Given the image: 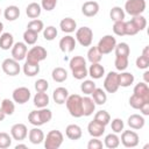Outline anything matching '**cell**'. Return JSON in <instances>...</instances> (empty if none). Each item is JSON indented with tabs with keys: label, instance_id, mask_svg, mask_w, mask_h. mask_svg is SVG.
<instances>
[{
	"label": "cell",
	"instance_id": "cell-4",
	"mask_svg": "<svg viewBox=\"0 0 149 149\" xmlns=\"http://www.w3.org/2000/svg\"><path fill=\"white\" fill-rule=\"evenodd\" d=\"M146 7H147L146 0H127L123 10L130 16H135V15H141L146 10Z\"/></svg>",
	"mask_w": 149,
	"mask_h": 149
},
{
	"label": "cell",
	"instance_id": "cell-41",
	"mask_svg": "<svg viewBox=\"0 0 149 149\" xmlns=\"http://www.w3.org/2000/svg\"><path fill=\"white\" fill-rule=\"evenodd\" d=\"M95 87H97V86H95V83L93 81V79H86V80H84V81L80 84V91H81L84 94H86V95L91 94V93L94 91Z\"/></svg>",
	"mask_w": 149,
	"mask_h": 149
},
{
	"label": "cell",
	"instance_id": "cell-6",
	"mask_svg": "<svg viewBox=\"0 0 149 149\" xmlns=\"http://www.w3.org/2000/svg\"><path fill=\"white\" fill-rule=\"evenodd\" d=\"M119 87V73L115 71H109L104 79V90L107 93H115Z\"/></svg>",
	"mask_w": 149,
	"mask_h": 149
},
{
	"label": "cell",
	"instance_id": "cell-49",
	"mask_svg": "<svg viewBox=\"0 0 149 149\" xmlns=\"http://www.w3.org/2000/svg\"><path fill=\"white\" fill-rule=\"evenodd\" d=\"M12 140H13V137L8 133L1 132L0 133V149L9 148L10 144H12Z\"/></svg>",
	"mask_w": 149,
	"mask_h": 149
},
{
	"label": "cell",
	"instance_id": "cell-44",
	"mask_svg": "<svg viewBox=\"0 0 149 149\" xmlns=\"http://www.w3.org/2000/svg\"><path fill=\"white\" fill-rule=\"evenodd\" d=\"M128 57H125V56H115V61H114V65H115V69L118 71H125L127 68H128Z\"/></svg>",
	"mask_w": 149,
	"mask_h": 149
},
{
	"label": "cell",
	"instance_id": "cell-27",
	"mask_svg": "<svg viewBox=\"0 0 149 149\" xmlns=\"http://www.w3.org/2000/svg\"><path fill=\"white\" fill-rule=\"evenodd\" d=\"M92 94V99L95 102V105H104L107 101V93L105 90L100 88V87H95L94 91L91 93Z\"/></svg>",
	"mask_w": 149,
	"mask_h": 149
},
{
	"label": "cell",
	"instance_id": "cell-26",
	"mask_svg": "<svg viewBox=\"0 0 149 149\" xmlns=\"http://www.w3.org/2000/svg\"><path fill=\"white\" fill-rule=\"evenodd\" d=\"M95 111V102L91 97L83 98V116H90Z\"/></svg>",
	"mask_w": 149,
	"mask_h": 149
},
{
	"label": "cell",
	"instance_id": "cell-11",
	"mask_svg": "<svg viewBox=\"0 0 149 149\" xmlns=\"http://www.w3.org/2000/svg\"><path fill=\"white\" fill-rule=\"evenodd\" d=\"M31 97V93H30V90L28 87H24V86H20V87H16L13 93H12V98H13V101L19 104V105H23L26 102H28V100L30 99Z\"/></svg>",
	"mask_w": 149,
	"mask_h": 149
},
{
	"label": "cell",
	"instance_id": "cell-43",
	"mask_svg": "<svg viewBox=\"0 0 149 149\" xmlns=\"http://www.w3.org/2000/svg\"><path fill=\"white\" fill-rule=\"evenodd\" d=\"M42 31H43V37L45 41H54L58 34L56 27H54V26H48L47 28H43Z\"/></svg>",
	"mask_w": 149,
	"mask_h": 149
},
{
	"label": "cell",
	"instance_id": "cell-50",
	"mask_svg": "<svg viewBox=\"0 0 149 149\" xmlns=\"http://www.w3.org/2000/svg\"><path fill=\"white\" fill-rule=\"evenodd\" d=\"M71 72H72L73 78L74 79H78V80H83L86 76H88V71H87V68L86 66H81V68L71 70Z\"/></svg>",
	"mask_w": 149,
	"mask_h": 149
},
{
	"label": "cell",
	"instance_id": "cell-58",
	"mask_svg": "<svg viewBox=\"0 0 149 149\" xmlns=\"http://www.w3.org/2000/svg\"><path fill=\"white\" fill-rule=\"evenodd\" d=\"M143 78H144V83L148 84V83H149V71H146V72L143 73Z\"/></svg>",
	"mask_w": 149,
	"mask_h": 149
},
{
	"label": "cell",
	"instance_id": "cell-10",
	"mask_svg": "<svg viewBox=\"0 0 149 149\" xmlns=\"http://www.w3.org/2000/svg\"><path fill=\"white\" fill-rule=\"evenodd\" d=\"M120 142L126 148H134L139 144L140 137H139L137 133L134 132V130H122Z\"/></svg>",
	"mask_w": 149,
	"mask_h": 149
},
{
	"label": "cell",
	"instance_id": "cell-33",
	"mask_svg": "<svg viewBox=\"0 0 149 149\" xmlns=\"http://www.w3.org/2000/svg\"><path fill=\"white\" fill-rule=\"evenodd\" d=\"M51 77L56 83H63V81H65L68 79V72H66V70L64 68L57 66V68H55L52 70Z\"/></svg>",
	"mask_w": 149,
	"mask_h": 149
},
{
	"label": "cell",
	"instance_id": "cell-9",
	"mask_svg": "<svg viewBox=\"0 0 149 149\" xmlns=\"http://www.w3.org/2000/svg\"><path fill=\"white\" fill-rule=\"evenodd\" d=\"M1 69H2V71H3L6 74H8V76H10V77L17 76V74L20 73V71H21V66H20L19 62L15 61L13 57H12V58H6V59H3L2 64H1Z\"/></svg>",
	"mask_w": 149,
	"mask_h": 149
},
{
	"label": "cell",
	"instance_id": "cell-57",
	"mask_svg": "<svg viewBox=\"0 0 149 149\" xmlns=\"http://www.w3.org/2000/svg\"><path fill=\"white\" fill-rule=\"evenodd\" d=\"M141 55H142V56H144V57H149V47H148V45L143 48V50H142V54H141Z\"/></svg>",
	"mask_w": 149,
	"mask_h": 149
},
{
	"label": "cell",
	"instance_id": "cell-17",
	"mask_svg": "<svg viewBox=\"0 0 149 149\" xmlns=\"http://www.w3.org/2000/svg\"><path fill=\"white\" fill-rule=\"evenodd\" d=\"M65 135L68 139L72 140V141H76V140H79L83 135V130L81 128L76 125V123H71L69 126H66L65 128Z\"/></svg>",
	"mask_w": 149,
	"mask_h": 149
},
{
	"label": "cell",
	"instance_id": "cell-39",
	"mask_svg": "<svg viewBox=\"0 0 149 149\" xmlns=\"http://www.w3.org/2000/svg\"><path fill=\"white\" fill-rule=\"evenodd\" d=\"M37 38H38V34L30 29H26V31L23 33V41L27 45H34L37 42Z\"/></svg>",
	"mask_w": 149,
	"mask_h": 149
},
{
	"label": "cell",
	"instance_id": "cell-5",
	"mask_svg": "<svg viewBox=\"0 0 149 149\" xmlns=\"http://www.w3.org/2000/svg\"><path fill=\"white\" fill-rule=\"evenodd\" d=\"M76 41L81 47H90L93 41V31L90 27H80L76 29Z\"/></svg>",
	"mask_w": 149,
	"mask_h": 149
},
{
	"label": "cell",
	"instance_id": "cell-14",
	"mask_svg": "<svg viewBox=\"0 0 149 149\" xmlns=\"http://www.w3.org/2000/svg\"><path fill=\"white\" fill-rule=\"evenodd\" d=\"M76 43H77V41H76V38L73 36L66 35V36H64V37H62L59 40L58 45H59L61 51H63L65 54H69V52H72L74 50Z\"/></svg>",
	"mask_w": 149,
	"mask_h": 149
},
{
	"label": "cell",
	"instance_id": "cell-52",
	"mask_svg": "<svg viewBox=\"0 0 149 149\" xmlns=\"http://www.w3.org/2000/svg\"><path fill=\"white\" fill-rule=\"evenodd\" d=\"M136 66L141 70H147L149 68V57H144V56H139L136 58Z\"/></svg>",
	"mask_w": 149,
	"mask_h": 149
},
{
	"label": "cell",
	"instance_id": "cell-34",
	"mask_svg": "<svg viewBox=\"0 0 149 149\" xmlns=\"http://www.w3.org/2000/svg\"><path fill=\"white\" fill-rule=\"evenodd\" d=\"M94 121H97L98 123H100V125H102V126H107L109 122H111V115H109V113L107 112V111H105V109H100V111H98L95 114H94V119H93Z\"/></svg>",
	"mask_w": 149,
	"mask_h": 149
},
{
	"label": "cell",
	"instance_id": "cell-36",
	"mask_svg": "<svg viewBox=\"0 0 149 149\" xmlns=\"http://www.w3.org/2000/svg\"><path fill=\"white\" fill-rule=\"evenodd\" d=\"M101 58H102V54L99 51L97 45L95 47H91L88 49V51H87V59H88V62H91V63H100Z\"/></svg>",
	"mask_w": 149,
	"mask_h": 149
},
{
	"label": "cell",
	"instance_id": "cell-45",
	"mask_svg": "<svg viewBox=\"0 0 149 149\" xmlns=\"http://www.w3.org/2000/svg\"><path fill=\"white\" fill-rule=\"evenodd\" d=\"M69 66L71 70H74V69H78L81 66H86V61L81 56H73L69 62Z\"/></svg>",
	"mask_w": 149,
	"mask_h": 149
},
{
	"label": "cell",
	"instance_id": "cell-42",
	"mask_svg": "<svg viewBox=\"0 0 149 149\" xmlns=\"http://www.w3.org/2000/svg\"><path fill=\"white\" fill-rule=\"evenodd\" d=\"M44 28V24H43V21L42 20H38V19H33L31 21L28 22L27 24V29H30L37 34H40Z\"/></svg>",
	"mask_w": 149,
	"mask_h": 149
},
{
	"label": "cell",
	"instance_id": "cell-22",
	"mask_svg": "<svg viewBox=\"0 0 149 149\" xmlns=\"http://www.w3.org/2000/svg\"><path fill=\"white\" fill-rule=\"evenodd\" d=\"M87 71L88 76H91L92 79H100L105 74V68L100 63H91Z\"/></svg>",
	"mask_w": 149,
	"mask_h": 149
},
{
	"label": "cell",
	"instance_id": "cell-60",
	"mask_svg": "<svg viewBox=\"0 0 149 149\" xmlns=\"http://www.w3.org/2000/svg\"><path fill=\"white\" fill-rule=\"evenodd\" d=\"M21 148H23V149H26V148H27V146H26V144H20V143L15 146V149H21Z\"/></svg>",
	"mask_w": 149,
	"mask_h": 149
},
{
	"label": "cell",
	"instance_id": "cell-21",
	"mask_svg": "<svg viewBox=\"0 0 149 149\" xmlns=\"http://www.w3.org/2000/svg\"><path fill=\"white\" fill-rule=\"evenodd\" d=\"M87 132L92 137H100L105 133V126H102L93 120L87 125Z\"/></svg>",
	"mask_w": 149,
	"mask_h": 149
},
{
	"label": "cell",
	"instance_id": "cell-46",
	"mask_svg": "<svg viewBox=\"0 0 149 149\" xmlns=\"http://www.w3.org/2000/svg\"><path fill=\"white\" fill-rule=\"evenodd\" d=\"M113 33L118 36H125L126 35V21H116L113 24Z\"/></svg>",
	"mask_w": 149,
	"mask_h": 149
},
{
	"label": "cell",
	"instance_id": "cell-47",
	"mask_svg": "<svg viewBox=\"0 0 149 149\" xmlns=\"http://www.w3.org/2000/svg\"><path fill=\"white\" fill-rule=\"evenodd\" d=\"M147 100H144L143 98H141V97H139V95H136V94H132L130 95V98H129V105H130V107H133L134 109H140L141 108V106L146 102Z\"/></svg>",
	"mask_w": 149,
	"mask_h": 149
},
{
	"label": "cell",
	"instance_id": "cell-54",
	"mask_svg": "<svg viewBox=\"0 0 149 149\" xmlns=\"http://www.w3.org/2000/svg\"><path fill=\"white\" fill-rule=\"evenodd\" d=\"M57 5V0H42L41 1V7L45 9L47 12L52 10Z\"/></svg>",
	"mask_w": 149,
	"mask_h": 149
},
{
	"label": "cell",
	"instance_id": "cell-2",
	"mask_svg": "<svg viewBox=\"0 0 149 149\" xmlns=\"http://www.w3.org/2000/svg\"><path fill=\"white\" fill-rule=\"evenodd\" d=\"M65 105L71 116L73 118L83 116V97H80L79 94H69Z\"/></svg>",
	"mask_w": 149,
	"mask_h": 149
},
{
	"label": "cell",
	"instance_id": "cell-32",
	"mask_svg": "<svg viewBox=\"0 0 149 149\" xmlns=\"http://www.w3.org/2000/svg\"><path fill=\"white\" fill-rule=\"evenodd\" d=\"M135 78L134 74L130 72H126V71H121V73H119V86L121 87H128L134 83Z\"/></svg>",
	"mask_w": 149,
	"mask_h": 149
},
{
	"label": "cell",
	"instance_id": "cell-48",
	"mask_svg": "<svg viewBox=\"0 0 149 149\" xmlns=\"http://www.w3.org/2000/svg\"><path fill=\"white\" fill-rule=\"evenodd\" d=\"M111 128H112L113 133H115V134L121 133V132L123 130V128H125V122H123V120L120 119V118L113 119L112 122H111Z\"/></svg>",
	"mask_w": 149,
	"mask_h": 149
},
{
	"label": "cell",
	"instance_id": "cell-61",
	"mask_svg": "<svg viewBox=\"0 0 149 149\" xmlns=\"http://www.w3.org/2000/svg\"><path fill=\"white\" fill-rule=\"evenodd\" d=\"M2 30H3V23L0 21V35L2 34Z\"/></svg>",
	"mask_w": 149,
	"mask_h": 149
},
{
	"label": "cell",
	"instance_id": "cell-25",
	"mask_svg": "<svg viewBox=\"0 0 149 149\" xmlns=\"http://www.w3.org/2000/svg\"><path fill=\"white\" fill-rule=\"evenodd\" d=\"M133 93L143 98L144 100L149 101V87H148V84H146L144 81H141L139 84H136L134 86V90H133Z\"/></svg>",
	"mask_w": 149,
	"mask_h": 149
},
{
	"label": "cell",
	"instance_id": "cell-53",
	"mask_svg": "<svg viewBox=\"0 0 149 149\" xmlns=\"http://www.w3.org/2000/svg\"><path fill=\"white\" fill-rule=\"evenodd\" d=\"M102 142L99 140V137H92L87 143V149H101Z\"/></svg>",
	"mask_w": 149,
	"mask_h": 149
},
{
	"label": "cell",
	"instance_id": "cell-12",
	"mask_svg": "<svg viewBox=\"0 0 149 149\" xmlns=\"http://www.w3.org/2000/svg\"><path fill=\"white\" fill-rule=\"evenodd\" d=\"M10 136L13 140L23 141L28 136V128L24 123H15L10 128Z\"/></svg>",
	"mask_w": 149,
	"mask_h": 149
},
{
	"label": "cell",
	"instance_id": "cell-8",
	"mask_svg": "<svg viewBox=\"0 0 149 149\" xmlns=\"http://www.w3.org/2000/svg\"><path fill=\"white\" fill-rule=\"evenodd\" d=\"M115 45H116V40H115V37L112 36V35H105V36H102V37L99 40L97 47H98L99 51H100L102 55H107V54H111V52L114 50Z\"/></svg>",
	"mask_w": 149,
	"mask_h": 149
},
{
	"label": "cell",
	"instance_id": "cell-28",
	"mask_svg": "<svg viewBox=\"0 0 149 149\" xmlns=\"http://www.w3.org/2000/svg\"><path fill=\"white\" fill-rule=\"evenodd\" d=\"M42 13V7L37 2H30L26 8V14L29 19H37Z\"/></svg>",
	"mask_w": 149,
	"mask_h": 149
},
{
	"label": "cell",
	"instance_id": "cell-20",
	"mask_svg": "<svg viewBox=\"0 0 149 149\" xmlns=\"http://www.w3.org/2000/svg\"><path fill=\"white\" fill-rule=\"evenodd\" d=\"M59 28H61V30L63 33L71 34L77 29V22L72 17H64L59 22Z\"/></svg>",
	"mask_w": 149,
	"mask_h": 149
},
{
	"label": "cell",
	"instance_id": "cell-29",
	"mask_svg": "<svg viewBox=\"0 0 149 149\" xmlns=\"http://www.w3.org/2000/svg\"><path fill=\"white\" fill-rule=\"evenodd\" d=\"M49 100H50V98L45 92H37L34 95V105L37 108L47 107L49 105Z\"/></svg>",
	"mask_w": 149,
	"mask_h": 149
},
{
	"label": "cell",
	"instance_id": "cell-40",
	"mask_svg": "<svg viewBox=\"0 0 149 149\" xmlns=\"http://www.w3.org/2000/svg\"><path fill=\"white\" fill-rule=\"evenodd\" d=\"M130 21L133 22V24L136 27V29L139 31H142L146 27H147V20L146 17L141 14V15H135V16H132Z\"/></svg>",
	"mask_w": 149,
	"mask_h": 149
},
{
	"label": "cell",
	"instance_id": "cell-30",
	"mask_svg": "<svg viewBox=\"0 0 149 149\" xmlns=\"http://www.w3.org/2000/svg\"><path fill=\"white\" fill-rule=\"evenodd\" d=\"M104 146L108 149H115L120 146V137L115 133L107 134L104 140Z\"/></svg>",
	"mask_w": 149,
	"mask_h": 149
},
{
	"label": "cell",
	"instance_id": "cell-62",
	"mask_svg": "<svg viewBox=\"0 0 149 149\" xmlns=\"http://www.w3.org/2000/svg\"><path fill=\"white\" fill-rule=\"evenodd\" d=\"M0 14H1V9H0Z\"/></svg>",
	"mask_w": 149,
	"mask_h": 149
},
{
	"label": "cell",
	"instance_id": "cell-19",
	"mask_svg": "<svg viewBox=\"0 0 149 149\" xmlns=\"http://www.w3.org/2000/svg\"><path fill=\"white\" fill-rule=\"evenodd\" d=\"M44 133L42 129H40L38 127H34L29 130L28 133V139L30 141V143L33 144H41L44 141Z\"/></svg>",
	"mask_w": 149,
	"mask_h": 149
},
{
	"label": "cell",
	"instance_id": "cell-51",
	"mask_svg": "<svg viewBox=\"0 0 149 149\" xmlns=\"http://www.w3.org/2000/svg\"><path fill=\"white\" fill-rule=\"evenodd\" d=\"M49 88V83L48 80L43 79V78H40L35 81V90L36 92H47Z\"/></svg>",
	"mask_w": 149,
	"mask_h": 149
},
{
	"label": "cell",
	"instance_id": "cell-18",
	"mask_svg": "<svg viewBox=\"0 0 149 149\" xmlns=\"http://www.w3.org/2000/svg\"><path fill=\"white\" fill-rule=\"evenodd\" d=\"M127 123H128V126H129L132 129L139 130V129H142V128L144 127L146 120H144L143 115H140V114H132V115L128 118Z\"/></svg>",
	"mask_w": 149,
	"mask_h": 149
},
{
	"label": "cell",
	"instance_id": "cell-24",
	"mask_svg": "<svg viewBox=\"0 0 149 149\" xmlns=\"http://www.w3.org/2000/svg\"><path fill=\"white\" fill-rule=\"evenodd\" d=\"M3 16L7 21H15L20 16V8L15 5L7 6L3 10Z\"/></svg>",
	"mask_w": 149,
	"mask_h": 149
},
{
	"label": "cell",
	"instance_id": "cell-38",
	"mask_svg": "<svg viewBox=\"0 0 149 149\" xmlns=\"http://www.w3.org/2000/svg\"><path fill=\"white\" fill-rule=\"evenodd\" d=\"M0 107H1L2 112L6 115H12L14 113V111H15V104L10 99H3V100H1Z\"/></svg>",
	"mask_w": 149,
	"mask_h": 149
},
{
	"label": "cell",
	"instance_id": "cell-59",
	"mask_svg": "<svg viewBox=\"0 0 149 149\" xmlns=\"http://www.w3.org/2000/svg\"><path fill=\"white\" fill-rule=\"evenodd\" d=\"M5 118H6V114L2 112V109H1V107H0V121H3Z\"/></svg>",
	"mask_w": 149,
	"mask_h": 149
},
{
	"label": "cell",
	"instance_id": "cell-15",
	"mask_svg": "<svg viewBox=\"0 0 149 149\" xmlns=\"http://www.w3.org/2000/svg\"><path fill=\"white\" fill-rule=\"evenodd\" d=\"M99 12V3L97 1H86L81 6V13L87 17H93Z\"/></svg>",
	"mask_w": 149,
	"mask_h": 149
},
{
	"label": "cell",
	"instance_id": "cell-35",
	"mask_svg": "<svg viewBox=\"0 0 149 149\" xmlns=\"http://www.w3.org/2000/svg\"><path fill=\"white\" fill-rule=\"evenodd\" d=\"M125 15H126V13H125L123 8H121L120 6H114V7H112L111 10H109V17H111L114 22L125 20Z\"/></svg>",
	"mask_w": 149,
	"mask_h": 149
},
{
	"label": "cell",
	"instance_id": "cell-55",
	"mask_svg": "<svg viewBox=\"0 0 149 149\" xmlns=\"http://www.w3.org/2000/svg\"><path fill=\"white\" fill-rule=\"evenodd\" d=\"M139 33V30L136 29V27L133 24L132 21H126V35L128 36H134Z\"/></svg>",
	"mask_w": 149,
	"mask_h": 149
},
{
	"label": "cell",
	"instance_id": "cell-3",
	"mask_svg": "<svg viewBox=\"0 0 149 149\" xmlns=\"http://www.w3.org/2000/svg\"><path fill=\"white\" fill-rule=\"evenodd\" d=\"M64 141V136L61 130H50L47 136H44V148L45 149H58Z\"/></svg>",
	"mask_w": 149,
	"mask_h": 149
},
{
	"label": "cell",
	"instance_id": "cell-1",
	"mask_svg": "<svg viewBox=\"0 0 149 149\" xmlns=\"http://www.w3.org/2000/svg\"><path fill=\"white\" fill-rule=\"evenodd\" d=\"M51 119H52V112L49 108H47V107L31 111L29 113V115H28L29 123H31L35 127H40L42 125H45Z\"/></svg>",
	"mask_w": 149,
	"mask_h": 149
},
{
	"label": "cell",
	"instance_id": "cell-37",
	"mask_svg": "<svg viewBox=\"0 0 149 149\" xmlns=\"http://www.w3.org/2000/svg\"><path fill=\"white\" fill-rule=\"evenodd\" d=\"M113 51L115 52V56L128 57L129 54H130V48H129V45L126 42H120V43H116V45H115Z\"/></svg>",
	"mask_w": 149,
	"mask_h": 149
},
{
	"label": "cell",
	"instance_id": "cell-13",
	"mask_svg": "<svg viewBox=\"0 0 149 149\" xmlns=\"http://www.w3.org/2000/svg\"><path fill=\"white\" fill-rule=\"evenodd\" d=\"M27 51L28 48L24 42H16L12 47V57L17 62L23 61L27 56Z\"/></svg>",
	"mask_w": 149,
	"mask_h": 149
},
{
	"label": "cell",
	"instance_id": "cell-31",
	"mask_svg": "<svg viewBox=\"0 0 149 149\" xmlns=\"http://www.w3.org/2000/svg\"><path fill=\"white\" fill-rule=\"evenodd\" d=\"M14 44V37L10 33H2L0 35V49L9 50Z\"/></svg>",
	"mask_w": 149,
	"mask_h": 149
},
{
	"label": "cell",
	"instance_id": "cell-16",
	"mask_svg": "<svg viewBox=\"0 0 149 149\" xmlns=\"http://www.w3.org/2000/svg\"><path fill=\"white\" fill-rule=\"evenodd\" d=\"M68 97H69V91H68V88H65L63 86H59V87L55 88L54 92H52V99L58 105L65 104Z\"/></svg>",
	"mask_w": 149,
	"mask_h": 149
},
{
	"label": "cell",
	"instance_id": "cell-63",
	"mask_svg": "<svg viewBox=\"0 0 149 149\" xmlns=\"http://www.w3.org/2000/svg\"><path fill=\"white\" fill-rule=\"evenodd\" d=\"M0 102H1V100H0Z\"/></svg>",
	"mask_w": 149,
	"mask_h": 149
},
{
	"label": "cell",
	"instance_id": "cell-7",
	"mask_svg": "<svg viewBox=\"0 0 149 149\" xmlns=\"http://www.w3.org/2000/svg\"><path fill=\"white\" fill-rule=\"evenodd\" d=\"M48 56L47 50L41 47V45H35L33 48H30L27 51V56H26V61L33 62V63H40L42 61H44Z\"/></svg>",
	"mask_w": 149,
	"mask_h": 149
},
{
	"label": "cell",
	"instance_id": "cell-23",
	"mask_svg": "<svg viewBox=\"0 0 149 149\" xmlns=\"http://www.w3.org/2000/svg\"><path fill=\"white\" fill-rule=\"evenodd\" d=\"M22 70L27 77H34L40 72V63H33V62L26 61L22 66Z\"/></svg>",
	"mask_w": 149,
	"mask_h": 149
},
{
	"label": "cell",
	"instance_id": "cell-56",
	"mask_svg": "<svg viewBox=\"0 0 149 149\" xmlns=\"http://www.w3.org/2000/svg\"><path fill=\"white\" fill-rule=\"evenodd\" d=\"M140 111H141L142 115H144V116L149 115V101H146V102H144V104L141 106Z\"/></svg>",
	"mask_w": 149,
	"mask_h": 149
}]
</instances>
